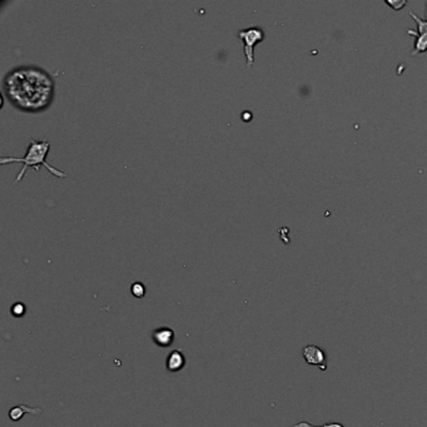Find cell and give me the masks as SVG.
I'll use <instances>...</instances> for the list:
<instances>
[{
	"instance_id": "obj_1",
	"label": "cell",
	"mask_w": 427,
	"mask_h": 427,
	"mask_svg": "<svg viewBox=\"0 0 427 427\" xmlns=\"http://www.w3.org/2000/svg\"><path fill=\"white\" fill-rule=\"evenodd\" d=\"M1 94L18 111L41 113L54 102V78L38 65H18L4 75Z\"/></svg>"
},
{
	"instance_id": "obj_2",
	"label": "cell",
	"mask_w": 427,
	"mask_h": 427,
	"mask_svg": "<svg viewBox=\"0 0 427 427\" xmlns=\"http://www.w3.org/2000/svg\"><path fill=\"white\" fill-rule=\"evenodd\" d=\"M50 142L43 139V141H35L31 139L29 143L28 148H26V153L24 157H1L0 158V163L1 164H8V163H23V168L20 172L16 175L15 183H19L23 179L24 174H25L28 168H34L35 170H39L40 165H44L46 169L49 170L53 175L58 178H65L67 174L62 170L57 169L55 167L50 165L46 162V155L49 153L50 149Z\"/></svg>"
},
{
	"instance_id": "obj_3",
	"label": "cell",
	"mask_w": 427,
	"mask_h": 427,
	"mask_svg": "<svg viewBox=\"0 0 427 427\" xmlns=\"http://www.w3.org/2000/svg\"><path fill=\"white\" fill-rule=\"evenodd\" d=\"M238 38L243 43L247 67H252L253 63H255V46L262 43L263 39H265V31L258 26H251L247 29H241L238 31Z\"/></svg>"
},
{
	"instance_id": "obj_4",
	"label": "cell",
	"mask_w": 427,
	"mask_h": 427,
	"mask_svg": "<svg viewBox=\"0 0 427 427\" xmlns=\"http://www.w3.org/2000/svg\"><path fill=\"white\" fill-rule=\"evenodd\" d=\"M410 15L414 18V20L417 24V30L414 29H407V34L409 35L415 36V45L414 50H412V55L421 54V53L427 52V3H426V13H425V18H420L415 13H410Z\"/></svg>"
},
{
	"instance_id": "obj_5",
	"label": "cell",
	"mask_w": 427,
	"mask_h": 427,
	"mask_svg": "<svg viewBox=\"0 0 427 427\" xmlns=\"http://www.w3.org/2000/svg\"><path fill=\"white\" fill-rule=\"evenodd\" d=\"M302 355H303L304 361H306L308 365L317 366V367H319V370L322 371H324L327 368L326 353H324L321 348L317 347V346H304V347L302 348Z\"/></svg>"
},
{
	"instance_id": "obj_6",
	"label": "cell",
	"mask_w": 427,
	"mask_h": 427,
	"mask_svg": "<svg viewBox=\"0 0 427 427\" xmlns=\"http://www.w3.org/2000/svg\"><path fill=\"white\" fill-rule=\"evenodd\" d=\"M152 338L159 347H169L174 341V331L169 327H160L153 331Z\"/></svg>"
},
{
	"instance_id": "obj_7",
	"label": "cell",
	"mask_w": 427,
	"mask_h": 427,
	"mask_svg": "<svg viewBox=\"0 0 427 427\" xmlns=\"http://www.w3.org/2000/svg\"><path fill=\"white\" fill-rule=\"evenodd\" d=\"M165 366L169 372H178L182 370L185 366V357L179 350H173L172 352L168 355L167 361H165Z\"/></svg>"
},
{
	"instance_id": "obj_8",
	"label": "cell",
	"mask_w": 427,
	"mask_h": 427,
	"mask_svg": "<svg viewBox=\"0 0 427 427\" xmlns=\"http://www.w3.org/2000/svg\"><path fill=\"white\" fill-rule=\"evenodd\" d=\"M41 412H43V410L41 409H36V407L35 409H33V407L25 406V405H18V406L13 407V409L9 411V417H10L11 421L16 422L23 417L24 414H31L34 415V416H38V415H40Z\"/></svg>"
},
{
	"instance_id": "obj_9",
	"label": "cell",
	"mask_w": 427,
	"mask_h": 427,
	"mask_svg": "<svg viewBox=\"0 0 427 427\" xmlns=\"http://www.w3.org/2000/svg\"><path fill=\"white\" fill-rule=\"evenodd\" d=\"M131 292L136 298H143L145 296V287L142 282H136L132 285Z\"/></svg>"
},
{
	"instance_id": "obj_10",
	"label": "cell",
	"mask_w": 427,
	"mask_h": 427,
	"mask_svg": "<svg viewBox=\"0 0 427 427\" xmlns=\"http://www.w3.org/2000/svg\"><path fill=\"white\" fill-rule=\"evenodd\" d=\"M25 306H24V303H21V302H16L10 308L11 314H13L14 317H23L24 314H25Z\"/></svg>"
},
{
	"instance_id": "obj_11",
	"label": "cell",
	"mask_w": 427,
	"mask_h": 427,
	"mask_svg": "<svg viewBox=\"0 0 427 427\" xmlns=\"http://www.w3.org/2000/svg\"><path fill=\"white\" fill-rule=\"evenodd\" d=\"M293 427H343V426L341 424H337V422H331V424L322 425V426H313V425L308 424V422H299V424L294 425Z\"/></svg>"
},
{
	"instance_id": "obj_12",
	"label": "cell",
	"mask_w": 427,
	"mask_h": 427,
	"mask_svg": "<svg viewBox=\"0 0 427 427\" xmlns=\"http://www.w3.org/2000/svg\"><path fill=\"white\" fill-rule=\"evenodd\" d=\"M385 3L389 4L390 6H392L395 10H401V9L406 5L407 1H404V0H402V1H392V0H387V1H385Z\"/></svg>"
},
{
	"instance_id": "obj_13",
	"label": "cell",
	"mask_w": 427,
	"mask_h": 427,
	"mask_svg": "<svg viewBox=\"0 0 427 427\" xmlns=\"http://www.w3.org/2000/svg\"><path fill=\"white\" fill-rule=\"evenodd\" d=\"M242 118L245 122H250V119L252 118V114L248 113V112H246V113L242 114Z\"/></svg>"
}]
</instances>
